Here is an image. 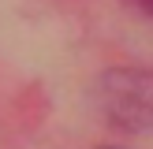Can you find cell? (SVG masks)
I'll use <instances>...</instances> for the list:
<instances>
[{
  "mask_svg": "<svg viewBox=\"0 0 153 149\" xmlns=\"http://www.w3.org/2000/svg\"><path fill=\"white\" fill-rule=\"evenodd\" d=\"M105 108L123 127L153 123V74L149 71H108L105 78Z\"/></svg>",
  "mask_w": 153,
  "mask_h": 149,
  "instance_id": "1",
  "label": "cell"
},
{
  "mask_svg": "<svg viewBox=\"0 0 153 149\" xmlns=\"http://www.w3.org/2000/svg\"><path fill=\"white\" fill-rule=\"evenodd\" d=\"M127 4H134L138 11H146V15H153V0H127Z\"/></svg>",
  "mask_w": 153,
  "mask_h": 149,
  "instance_id": "2",
  "label": "cell"
}]
</instances>
